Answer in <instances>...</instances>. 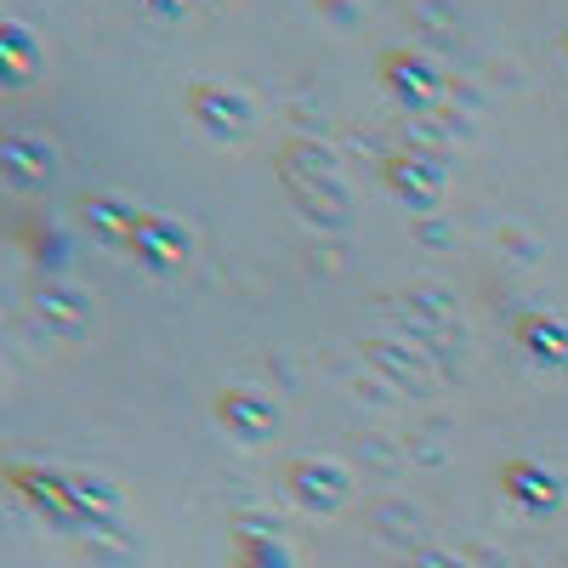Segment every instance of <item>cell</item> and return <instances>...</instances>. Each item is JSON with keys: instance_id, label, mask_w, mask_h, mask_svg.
Returning a JSON list of instances; mask_svg holds the SVG:
<instances>
[{"instance_id": "obj_1", "label": "cell", "mask_w": 568, "mask_h": 568, "mask_svg": "<svg viewBox=\"0 0 568 568\" xmlns=\"http://www.w3.org/2000/svg\"><path fill=\"white\" fill-rule=\"evenodd\" d=\"M187 114H194L200 131L216 136V142H240L256 125V103L245 98L240 85H216V80H194V85H187Z\"/></svg>"}, {"instance_id": "obj_2", "label": "cell", "mask_w": 568, "mask_h": 568, "mask_svg": "<svg viewBox=\"0 0 568 568\" xmlns=\"http://www.w3.org/2000/svg\"><path fill=\"white\" fill-rule=\"evenodd\" d=\"M12 489L45 517V524H58V529H74V535H91L85 524V511L74 500V478L69 471H40V466H12Z\"/></svg>"}, {"instance_id": "obj_3", "label": "cell", "mask_w": 568, "mask_h": 568, "mask_svg": "<svg viewBox=\"0 0 568 568\" xmlns=\"http://www.w3.org/2000/svg\"><path fill=\"white\" fill-rule=\"evenodd\" d=\"M382 85H387V98L409 114H433L444 103V74L433 58H420V52H387L382 58Z\"/></svg>"}, {"instance_id": "obj_4", "label": "cell", "mask_w": 568, "mask_h": 568, "mask_svg": "<svg viewBox=\"0 0 568 568\" xmlns=\"http://www.w3.org/2000/svg\"><path fill=\"white\" fill-rule=\"evenodd\" d=\"M387 187H393V200L409 205V211H438L444 205V187H449V165L433 160V154H393L387 160Z\"/></svg>"}, {"instance_id": "obj_5", "label": "cell", "mask_w": 568, "mask_h": 568, "mask_svg": "<svg viewBox=\"0 0 568 568\" xmlns=\"http://www.w3.org/2000/svg\"><path fill=\"white\" fill-rule=\"evenodd\" d=\"M291 495L307 511H342L353 500V478L336 460H296L291 466Z\"/></svg>"}, {"instance_id": "obj_6", "label": "cell", "mask_w": 568, "mask_h": 568, "mask_svg": "<svg viewBox=\"0 0 568 568\" xmlns=\"http://www.w3.org/2000/svg\"><path fill=\"white\" fill-rule=\"evenodd\" d=\"M187 251H194V233H187L176 216H142V233H136V245H131V256L149 267V273H176L182 262H187Z\"/></svg>"}, {"instance_id": "obj_7", "label": "cell", "mask_w": 568, "mask_h": 568, "mask_svg": "<svg viewBox=\"0 0 568 568\" xmlns=\"http://www.w3.org/2000/svg\"><path fill=\"white\" fill-rule=\"evenodd\" d=\"M216 420L227 426L233 438H245V444H267V438L278 433L273 398H262V393H251V387H227V393L216 398Z\"/></svg>"}, {"instance_id": "obj_8", "label": "cell", "mask_w": 568, "mask_h": 568, "mask_svg": "<svg viewBox=\"0 0 568 568\" xmlns=\"http://www.w3.org/2000/svg\"><path fill=\"white\" fill-rule=\"evenodd\" d=\"M500 489H506V500H517V506L535 511V517H551L562 506V478H557V471H546V466H535V460H506Z\"/></svg>"}, {"instance_id": "obj_9", "label": "cell", "mask_w": 568, "mask_h": 568, "mask_svg": "<svg viewBox=\"0 0 568 568\" xmlns=\"http://www.w3.org/2000/svg\"><path fill=\"white\" fill-rule=\"evenodd\" d=\"M52 171H58V154H52V142H45V136L18 131V136L0 142V176H7L12 187H40Z\"/></svg>"}, {"instance_id": "obj_10", "label": "cell", "mask_w": 568, "mask_h": 568, "mask_svg": "<svg viewBox=\"0 0 568 568\" xmlns=\"http://www.w3.org/2000/svg\"><path fill=\"white\" fill-rule=\"evenodd\" d=\"M517 342H524V353L546 369H568V318L557 313H529L524 324H517Z\"/></svg>"}, {"instance_id": "obj_11", "label": "cell", "mask_w": 568, "mask_h": 568, "mask_svg": "<svg viewBox=\"0 0 568 568\" xmlns=\"http://www.w3.org/2000/svg\"><path fill=\"white\" fill-rule=\"evenodd\" d=\"M85 222H91V233H98L103 245H136V233H142V211L136 205H125V200H114V194H98V200H85Z\"/></svg>"}, {"instance_id": "obj_12", "label": "cell", "mask_w": 568, "mask_h": 568, "mask_svg": "<svg viewBox=\"0 0 568 568\" xmlns=\"http://www.w3.org/2000/svg\"><path fill=\"white\" fill-rule=\"evenodd\" d=\"M34 63H40L34 29L18 23V18H7V23H0V74H7V85H23L34 74Z\"/></svg>"}, {"instance_id": "obj_13", "label": "cell", "mask_w": 568, "mask_h": 568, "mask_svg": "<svg viewBox=\"0 0 568 568\" xmlns=\"http://www.w3.org/2000/svg\"><path fill=\"white\" fill-rule=\"evenodd\" d=\"M34 307L52 329H63V336H80V329L91 324V302L80 291H69V284H45V291L34 296Z\"/></svg>"}, {"instance_id": "obj_14", "label": "cell", "mask_w": 568, "mask_h": 568, "mask_svg": "<svg viewBox=\"0 0 568 568\" xmlns=\"http://www.w3.org/2000/svg\"><path fill=\"white\" fill-rule=\"evenodd\" d=\"M69 478H74V500H80V511H85L91 535L109 529V524H120V495H114L109 484H98V478H80V471H69Z\"/></svg>"}, {"instance_id": "obj_15", "label": "cell", "mask_w": 568, "mask_h": 568, "mask_svg": "<svg viewBox=\"0 0 568 568\" xmlns=\"http://www.w3.org/2000/svg\"><path fill=\"white\" fill-rule=\"evenodd\" d=\"M233 557H240V568H291V551L278 546L273 524H256V535H240L233 540Z\"/></svg>"}, {"instance_id": "obj_16", "label": "cell", "mask_w": 568, "mask_h": 568, "mask_svg": "<svg viewBox=\"0 0 568 568\" xmlns=\"http://www.w3.org/2000/svg\"><path fill=\"white\" fill-rule=\"evenodd\" d=\"M142 7H149L154 18H182L187 7H194V0H142Z\"/></svg>"}, {"instance_id": "obj_17", "label": "cell", "mask_w": 568, "mask_h": 568, "mask_svg": "<svg viewBox=\"0 0 568 568\" xmlns=\"http://www.w3.org/2000/svg\"><path fill=\"white\" fill-rule=\"evenodd\" d=\"M562 58H568V29H562Z\"/></svg>"}]
</instances>
